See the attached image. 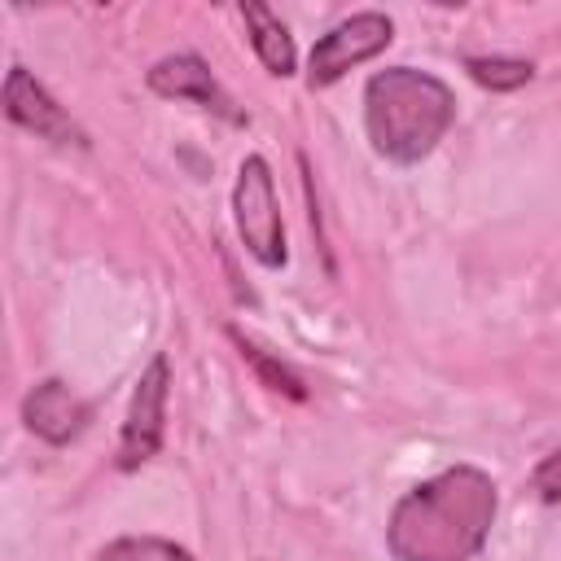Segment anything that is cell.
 <instances>
[{
    "label": "cell",
    "instance_id": "5",
    "mask_svg": "<svg viewBox=\"0 0 561 561\" xmlns=\"http://www.w3.org/2000/svg\"><path fill=\"white\" fill-rule=\"evenodd\" d=\"M390 39H394V26H390L386 13H351L346 22H337L333 31H324L316 39L311 61H307V83L324 88V83L342 79L351 66L377 57Z\"/></svg>",
    "mask_w": 561,
    "mask_h": 561
},
{
    "label": "cell",
    "instance_id": "1",
    "mask_svg": "<svg viewBox=\"0 0 561 561\" xmlns=\"http://www.w3.org/2000/svg\"><path fill=\"white\" fill-rule=\"evenodd\" d=\"M495 508V482L473 465H456L416 482L394 504L386 543L394 561H469L482 552Z\"/></svg>",
    "mask_w": 561,
    "mask_h": 561
},
{
    "label": "cell",
    "instance_id": "3",
    "mask_svg": "<svg viewBox=\"0 0 561 561\" xmlns=\"http://www.w3.org/2000/svg\"><path fill=\"white\" fill-rule=\"evenodd\" d=\"M232 219L237 232L245 241V250L263 263V267H285V224H280V202H276V184H272V167L250 153L237 171L232 184Z\"/></svg>",
    "mask_w": 561,
    "mask_h": 561
},
{
    "label": "cell",
    "instance_id": "2",
    "mask_svg": "<svg viewBox=\"0 0 561 561\" xmlns=\"http://www.w3.org/2000/svg\"><path fill=\"white\" fill-rule=\"evenodd\" d=\"M451 88L425 70L390 66L364 83V127L373 149L390 162L412 167L430 158L443 131L451 127Z\"/></svg>",
    "mask_w": 561,
    "mask_h": 561
},
{
    "label": "cell",
    "instance_id": "10",
    "mask_svg": "<svg viewBox=\"0 0 561 561\" xmlns=\"http://www.w3.org/2000/svg\"><path fill=\"white\" fill-rule=\"evenodd\" d=\"M96 561H193L188 548L171 543V539H153V535H123L114 543H105L96 552Z\"/></svg>",
    "mask_w": 561,
    "mask_h": 561
},
{
    "label": "cell",
    "instance_id": "7",
    "mask_svg": "<svg viewBox=\"0 0 561 561\" xmlns=\"http://www.w3.org/2000/svg\"><path fill=\"white\" fill-rule=\"evenodd\" d=\"M149 88H153L158 96H171V101H193V105L219 114L224 123H245V114L237 110V101L219 88V79L210 75V66H206L197 53L162 57V61L149 70Z\"/></svg>",
    "mask_w": 561,
    "mask_h": 561
},
{
    "label": "cell",
    "instance_id": "12",
    "mask_svg": "<svg viewBox=\"0 0 561 561\" xmlns=\"http://www.w3.org/2000/svg\"><path fill=\"white\" fill-rule=\"evenodd\" d=\"M237 342H241V355H245V359H250V364H254V368H259V373L267 377V386H272V390H285V394L302 399V381H298V377H294V373H289L285 364L267 359V355H263V351H259L254 342H245V337H237Z\"/></svg>",
    "mask_w": 561,
    "mask_h": 561
},
{
    "label": "cell",
    "instance_id": "11",
    "mask_svg": "<svg viewBox=\"0 0 561 561\" xmlns=\"http://www.w3.org/2000/svg\"><path fill=\"white\" fill-rule=\"evenodd\" d=\"M465 70L491 92H513L530 79V61H517V57H469Z\"/></svg>",
    "mask_w": 561,
    "mask_h": 561
},
{
    "label": "cell",
    "instance_id": "13",
    "mask_svg": "<svg viewBox=\"0 0 561 561\" xmlns=\"http://www.w3.org/2000/svg\"><path fill=\"white\" fill-rule=\"evenodd\" d=\"M530 491H535L543 504H557V500H561V447L548 451V456L535 465V473H530Z\"/></svg>",
    "mask_w": 561,
    "mask_h": 561
},
{
    "label": "cell",
    "instance_id": "4",
    "mask_svg": "<svg viewBox=\"0 0 561 561\" xmlns=\"http://www.w3.org/2000/svg\"><path fill=\"white\" fill-rule=\"evenodd\" d=\"M167 394H171V364H167V355H153L136 381L127 416H123V434H118V465L123 469H140L145 460L158 456L162 425H167Z\"/></svg>",
    "mask_w": 561,
    "mask_h": 561
},
{
    "label": "cell",
    "instance_id": "6",
    "mask_svg": "<svg viewBox=\"0 0 561 561\" xmlns=\"http://www.w3.org/2000/svg\"><path fill=\"white\" fill-rule=\"evenodd\" d=\"M4 114L18 123V127H26L31 136H39V140H48V145H61V149H83L88 145V131L57 105V96L26 70V66H13L9 75H4Z\"/></svg>",
    "mask_w": 561,
    "mask_h": 561
},
{
    "label": "cell",
    "instance_id": "9",
    "mask_svg": "<svg viewBox=\"0 0 561 561\" xmlns=\"http://www.w3.org/2000/svg\"><path fill=\"white\" fill-rule=\"evenodd\" d=\"M241 18L250 26V44L259 53V61L267 66V75H294V39H289V26L267 9V4H241Z\"/></svg>",
    "mask_w": 561,
    "mask_h": 561
},
{
    "label": "cell",
    "instance_id": "8",
    "mask_svg": "<svg viewBox=\"0 0 561 561\" xmlns=\"http://www.w3.org/2000/svg\"><path fill=\"white\" fill-rule=\"evenodd\" d=\"M22 421H26V430H31L35 438L61 447V443H70V438L83 434V425H88V403H83L66 381L48 377V381H39L35 390H26V399H22Z\"/></svg>",
    "mask_w": 561,
    "mask_h": 561
}]
</instances>
